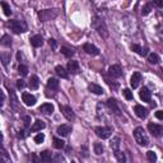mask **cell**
<instances>
[{
  "mask_svg": "<svg viewBox=\"0 0 163 163\" xmlns=\"http://www.w3.org/2000/svg\"><path fill=\"white\" fill-rule=\"evenodd\" d=\"M134 138H135V140H136V143L139 144V145L141 147H148L149 145V138L147 136V134H145V131H144V129L143 128H136L134 130Z\"/></svg>",
  "mask_w": 163,
  "mask_h": 163,
  "instance_id": "1",
  "label": "cell"
},
{
  "mask_svg": "<svg viewBox=\"0 0 163 163\" xmlns=\"http://www.w3.org/2000/svg\"><path fill=\"white\" fill-rule=\"evenodd\" d=\"M60 14L59 9H45V10L38 12V19L41 22H47V20H52Z\"/></svg>",
  "mask_w": 163,
  "mask_h": 163,
  "instance_id": "2",
  "label": "cell"
},
{
  "mask_svg": "<svg viewBox=\"0 0 163 163\" xmlns=\"http://www.w3.org/2000/svg\"><path fill=\"white\" fill-rule=\"evenodd\" d=\"M92 27L98 32V35L102 38H107L108 37V31H107V27L104 24L103 20L98 19V18H94L93 22H92Z\"/></svg>",
  "mask_w": 163,
  "mask_h": 163,
  "instance_id": "3",
  "label": "cell"
},
{
  "mask_svg": "<svg viewBox=\"0 0 163 163\" xmlns=\"http://www.w3.org/2000/svg\"><path fill=\"white\" fill-rule=\"evenodd\" d=\"M8 27H10L14 33H23L27 31V24L23 20H9Z\"/></svg>",
  "mask_w": 163,
  "mask_h": 163,
  "instance_id": "4",
  "label": "cell"
},
{
  "mask_svg": "<svg viewBox=\"0 0 163 163\" xmlns=\"http://www.w3.org/2000/svg\"><path fill=\"white\" fill-rule=\"evenodd\" d=\"M94 133L98 138H101L102 140L104 139H108L112 134V130L110 128H106V126H98V128L94 129Z\"/></svg>",
  "mask_w": 163,
  "mask_h": 163,
  "instance_id": "5",
  "label": "cell"
},
{
  "mask_svg": "<svg viewBox=\"0 0 163 163\" xmlns=\"http://www.w3.org/2000/svg\"><path fill=\"white\" fill-rule=\"evenodd\" d=\"M148 130L152 133V135H154V136H157V138L162 136V134H163V128H162V125H159V124L149 122L148 124Z\"/></svg>",
  "mask_w": 163,
  "mask_h": 163,
  "instance_id": "6",
  "label": "cell"
},
{
  "mask_svg": "<svg viewBox=\"0 0 163 163\" xmlns=\"http://www.w3.org/2000/svg\"><path fill=\"white\" fill-rule=\"evenodd\" d=\"M60 111L63 112L64 117H65L66 120H69V121H73V120L75 119V113L72 110V107H69V106H60Z\"/></svg>",
  "mask_w": 163,
  "mask_h": 163,
  "instance_id": "7",
  "label": "cell"
},
{
  "mask_svg": "<svg viewBox=\"0 0 163 163\" xmlns=\"http://www.w3.org/2000/svg\"><path fill=\"white\" fill-rule=\"evenodd\" d=\"M106 103H107V107H108L115 115H120V113H121L120 107H119V103H117V101H116L115 98H108Z\"/></svg>",
  "mask_w": 163,
  "mask_h": 163,
  "instance_id": "8",
  "label": "cell"
},
{
  "mask_svg": "<svg viewBox=\"0 0 163 163\" xmlns=\"http://www.w3.org/2000/svg\"><path fill=\"white\" fill-rule=\"evenodd\" d=\"M108 74L112 76V78H120L122 75V69L119 64H115V65H111L108 68Z\"/></svg>",
  "mask_w": 163,
  "mask_h": 163,
  "instance_id": "9",
  "label": "cell"
},
{
  "mask_svg": "<svg viewBox=\"0 0 163 163\" xmlns=\"http://www.w3.org/2000/svg\"><path fill=\"white\" fill-rule=\"evenodd\" d=\"M134 112L135 115L138 116L139 119H145L147 116H148V108H145V107H143L141 104H136V106L134 107Z\"/></svg>",
  "mask_w": 163,
  "mask_h": 163,
  "instance_id": "10",
  "label": "cell"
},
{
  "mask_svg": "<svg viewBox=\"0 0 163 163\" xmlns=\"http://www.w3.org/2000/svg\"><path fill=\"white\" fill-rule=\"evenodd\" d=\"M140 82H141V74H140V73L139 72L133 73V75H131V78H130L131 88H133V89L138 88V87H139V84H140Z\"/></svg>",
  "mask_w": 163,
  "mask_h": 163,
  "instance_id": "11",
  "label": "cell"
},
{
  "mask_svg": "<svg viewBox=\"0 0 163 163\" xmlns=\"http://www.w3.org/2000/svg\"><path fill=\"white\" fill-rule=\"evenodd\" d=\"M22 101L24 102L26 106H35L36 104V97L31 93H23L22 94Z\"/></svg>",
  "mask_w": 163,
  "mask_h": 163,
  "instance_id": "12",
  "label": "cell"
},
{
  "mask_svg": "<svg viewBox=\"0 0 163 163\" xmlns=\"http://www.w3.org/2000/svg\"><path fill=\"white\" fill-rule=\"evenodd\" d=\"M139 96L143 100V102H150L152 101V93H150V91L147 87H143L140 89Z\"/></svg>",
  "mask_w": 163,
  "mask_h": 163,
  "instance_id": "13",
  "label": "cell"
},
{
  "mask_svg": "<svg viewBox=\"0 0 163 163\" xmlns=\"http://www.w3.org/2000/svg\"><path fill=\"white\" fill-rule=\"evenodd\" d=\"M83 50L87 52L88 55H93V56H96V55L100 54V50H98L96 46L92 45V44H84V46H83Z\"/></svg>",
  "mask_w": 163,
  "mask_h": 163,
  "instance_id": "14",
  "label": "cell"
},
{
  "mask_svg": "<svg viewBox=\"0 0 163 163\" xmlns=\"http://www.w3.org/2000/svg\"><path fill=\"white\" fill-rule=\"evenodd\" d=\"M29 41H31V45H32L33 47H41V46L44 45V38H42L41 35L32 36V37L29 38Z\"/></svg>",
  "mask_w": 163,
  "mask_h": 163,
  "instance_id": "15",
  "label": "cell"
},
{
  "mask_svg": "<svg viewBox=\"0 0 163 163\" xmlns=\"http://www.w3.org/2000/svg\"><path fill=\"white\" fill-rule=\"evenodd\" d=\"M56 133L61 135V136H68V135L72 133V128L69 125H60V126H57Z\"/></svg>",
  "mask_w": 163,
  "mask_h": 163,
  "instance_id": "16",
  "label": "cell"
},
{
  "mask_svg": "<svg viewBox=\"0 0 163 163\" xmlns=\"http://www.w3.org/2000/svg\"><path fill=\"white\" fill-rule=\"evenodd\" d=\"M68 72L72 73V74H78L79 73V64L78 61L72 60L68 63Z\"/></svg>",
  "mask_w": 163,
  "mask_h": 163,
  "instance_id": "17",
  "label": "cell"
},
{
  "mask_svg": "<svg viewBox=\"0 0 163 163\" xmlns=\"http://www.w3.org/2000/svg\"><path fill=\"white\" fill-rule=\"evenodd\" d=\"M131 50H133L134 52H136L138 55H140V56H147L148 55V48H143L140 45H131Z\"/></svg>",
  "mask_w": 163,
  "mask_h": 163,
  "instance_id": "18",
  "label": "cell"
},
{
  "mask_svg": "<svg viewBox=\"0 0 163 163\" xmlns=\"http://www.w3.org/2000/svg\"><path fill=\"white\" fill-rule=\"evenodd\" d=\"M40 111H41L42 113H46V115H50V113L54 112V104L52 103H44V104H41L40 106Z\"/></svg>",
  "mask_w": 163,
  "mask_h": 163,
  "instance_id": "19",
  "label": "cell"
},
{
  "mask_svg": "<svg viewBox=\"0 0 163 163\" xmlns=\"http://www.w3.org/2000/svg\"><path fill=\"white\" fill-rule=\"evenodd\" d=\"M88 89H89V92H92L94 94H103V88L101 85L96 84V83H91L88 85Z\"/></svg>",
  "mask_w": 163,
  "mask_h": 163,
  "instance_id": "20",
  "label": "cell"
},
{
  "mask_svg": "<svg viewBox=\"0 0 163 163\" xmlns=\"http://www.w3.org/2000/svg\"><path fill=\"white\" fill-rule=\"evenodd\" d=\"M45 128H46V124L42 120H36L33 126L31 128V131H41L42 129H45Z\"/></svg>",
  "mask_w": 163,
  "mask_h": 163,
  "instance_id": "21",
  "label": "cell"
},
{
  "mask_svg": "<svg viewBox=\"0 0 163 163\" xmlns=\"http://www.w3.org/2000/svg\"><path fill=\"white\" fill-rule=\"evenodd\" d=\"M47 88L51 91H57L59 89V80L55 78H50L47 80Z\"/></svg>",
  "mask_w": 163,
  "mask_h": 163,
  "instance_id": "22",
  "label": "cell"
},
{
  "mask_svg": "<svg viewBox=\"0 0 163 163\" xmlns=\"http://www.w3.org/2000/svg\"><path fill=\"white\" fill-rule=\"evenodd\" d=\"M28 85H29L31 89H37L40 87V79H38V76L37 75H32V76H31Z\"/></svg>",
  "mask_w": 163,
  "mask_h": 163,
  "instance_id": "23",
  "label": "cell"
},
{
  "mask_svg": "<svg viewBox=\"0 0 163 163\" xmlns=\"http://www.w3.org/2000/svg\"><path fill=\"white\" fill-rule=\"evenodd\" d=\"M10 52H1L0 54V61L3 63V65H4L5 68L8 66V64H9V61H10Z\"/></svg>",
  "mask_w": 163,
  "mask_h": 163,
  "instance_id": "24",
  "label": "cell"
},
{
  "mask_svg": "<svg viewBox=\"0 0 163 163\" xmlns=\"http://www.w3.org/2000/svg\"><path fill=\"white\" fill-rule=\"evenodd\" d=\"M0 45L4 46V47H10L12 46V37L9 35H4L0 38Z\"/></svg>",
  "mask_w": 163,
  "mask_h": 163,
  "instance_id": "25",
  "label": "cell"
},
{
  "mask_svg": "<svg viewBox=\"0 0 163 163\" xmlns=\"http://www.w3.org/2000/svg\"><path fill=\"white\" fill-rule=\"evenodd\" d=\"M55 72H56V74L61 76V78H64V79H68V76H69V74H68V72L65 69H64L61 65H57L56 68H55Z\"/></svg>",
  "mask_w": 163,
  "mask_h": 163,
  "instance_id": "26",
  "label": "cell"
},
{
  "mask_svg": "<svg viewBox=\"0 0 163 163\" xmlns=\"http://www.w3.org/2000/svg\"><path fill=\"white\" fill-rule=\"evenodd\" d=\"M120 141H121V139H120L119 136H115V138H113V139L111 140V143H110V147H111V149L113 150V152L119 150V148H120Z\"/></svg>",
  "mask_w": 163,
  "mask_h": 163,
  "instance_id": "27",
  "label": "cell"
},
{
  "mask_svg": "<svg viewBox=\"0 0 163 163\" xmlns=\"http://www.w3.org/2000/svg\"><path fill=\"white\" fill-rule=\"evenodd\" d=\"M148 61L150 64H153V65H155V64H158L159 61H161V59H159V56L155 54V52H150V54L148 55Z\"/></svg>",
  "mask_w": 163,
  "mask_h": 163,
  "instance_id": "28",
  "label": "cell"
},
{
  "mask_svg": "<svg viewBox=\"0 0 163 163\" xmlns=\"http://www.w3.org/2000/svg\"><path fill=\"white\" fill-rule=\"evenodd\" d=\"M0 5H1L3 10H4V14L7 15V17H10V15H12V9H10V7H9V5L5 1H1V3H0Z\"/></svg>",
  "mask_w": 163,
  "mask_h": 163,
  "instance_id": "29",
  "label": "cell"
},
{
  "mask_svg": "<svg viewBox=\"0 0 163 163\" xmlns=\"http://www.w3.org/2000/svg\"><path fill=\"white\" fill-rule=\"evenodd\" d=\"M52 157H51V153L48 152V150H44V152L41 153V161L44 162H51Z\"/></svg>",
  "mask_w": 163,
  "mask_h": 163,
  "instance_id": "30",
  "label": "cell"
},
{
  "mask_svg": "<svg viewBox=\"0 0 163 163\" xmlns=\"http://www.w3.org/2000/svg\"><path fill=\"white\" fill-rule=\"evenodd\" d=\"M54 147L56 149H63L65 147V143H64V140L59 139V138H54Z\"/></svg>",
  "mask_w": 163,
  "mask_h": 163,
  "instance_id": "31",
  "label": "cell"
},
{
  "mask_svg": "<svg viewBox=\"0 0 163 163\" xmlns=\"http://www.w3.org/2000/svg\"><path fill=\"white\" fill-rule=\"evenodd\" d=\"M60 51H61V54H63L65 57H72L73 55H74V51H72V50H70V48L65 47V46H63Z\"/></svg>",
  "mask_w": 163,
  "mask_h": 163,
  "instance_id": "32",
  "label": "cell"
},
{
  "mask_svg": "<svg viewBox=\"0 0 163 163\" xmlns=\"http://www.w3.org/2000/svg\"><path fill=\"white\" fill-rule=\"evenodd\" d=\"M93 148H94V153H96L97 155H101L103 153V145L101 143H94Z\"/></svg>",
  "mask_w": 163,
  "mask_h": 163,
  "instance_id": "33",
  "label": "cell"
},
{
  "mask_svg": "<svg viewBox=\"0 0 163 163\" xmlns=\"http://www.w3.org/2000/svg\"><path fill=\"white\" fill-rule=\"evenodd\" d=\"M18 73H19L22 76H26L27 74H28V68H27L26 65H22V64H20V65L18 66Z\"/></svg>",
  "mask_w": 163,
  "mask_h": 163,
  "instance_id": "34",
  "label": "cell"
},
{
  "mask_svg": "<svg viewBox=\"0 0 163 163\" xmlns=\"http://www.w3.org/2000/svg\"><path fill=\"white\" fill-rule=\"evenodd\" d=\"M147 158H148L149 162H155L157 161V154L153 150H149V152H147Z\"/></svg>",
  "mask_w": 163,
  "mask_h": 163,
  "instance_id": "35",
  "label": "cell"
},
{
  "mask_svg": "<svg viewBox=\"0 0 163 163\" xmlns=\"http://www.w3.org/2000/svg\"><path fill=\"white\" fill-rule=\"evenodd\" d=\"M122 94H124V97H125L128 101H131V100H133V92H131L130 89H128V88H126V89H124V92H122Z\"/></svg>",
  "mask_w": 163,
  "mask_h": 163,
  "instance_id": "36",
  "label": "cell"
},
{
  "mask_svg": "<svg viewBox=\"0 0 163 163\" xmlns=\"http://www.w3.org/2000/svg\"><path fill=\"white\" fill-rule=\"evenodd\" d=\"M44 140H45V134H42V133H40L35 136V143H37V144H41Z\"/></svg>",
  "mask_w": 163,
  "mask_h": 163,
  "instance_id": "37",
  "label": "cell"
},
{
  "mask_svg": "<svg viewBox=\"0 0 163 163\" xmlns=\"http://www.w3.org/2000/svg\"><path fill=\"white\" fill-rule=\"evenodd\" d=\"M150 10H152V5L147 4V5H144L143 10H141V14H143V15H148L150 13Z\"/></svg>",
  "mask_w": 163,
  "mask_h": 163,
  "instance_id": "38",
  "label": "cell"
},
{
  "mask_svg": "<svg viewBox=\"0 0 163 163\" xmlns=\"http://www.w3.org/2000/svg\"><path fill=\"white\" fill-rule=\"evenodd\" d=\"M115 155H116V158H117L119 162H125V155H124V153H121L120 150H116V152H115Z\"/></svg>",
  "mask_w": 163,
  "mask_h": 163,
  "instance_id": "39",
  "label": "cell"
},
{
  "mask_svg": "<svg viewBox=\"0 0 163 163\" xmlns=\"http://www.w3.org/2000/svg\"><path fill=\"white\" fill-rule=\"evenodd\" d=\"M24 87H26V83H24L23 79H18L17 80V88L18 89H23Z\"/></svg>",
  "mask_w": 163,
  "mask_h": 163,
  "instance_id": "40",
  "label": "cell"
},
{
  "mask_svg": "<svg viewBox=\"0 0 163 163\" xmlns=\"http://www.w3.org/2000/svg\"><path fill=\"white\" fill-rule=\"evenodd\" d=\"M48 45H50V46H51V47H52V48H54V50H55V48H56V47H57V42H56V41H55V40H54V38H50V40H48Z\"/></svg>",
  "mask_w": 163,
  "mask_h": 163,
  "instance_id": "41",
  "label": "cell"
},
{
  "mask_svg": "<svg viewBox=\"0 0 163 163\" xmlns=\"http://www.w3.org/2000/svg\"><path fill=\"white\" fill-rule=\"evenodd\" d=\"M4 101H5V96H4V92L0 89V106L4 104Z\"/></svg>",
  "mask_w": 163,
  "mask_h": 163,
  "instance_id": "42",
  "label": "cell"
},
{
  "mask_svg": "<svg viewBox=\"0 0 163 163\" xmlns=\"http://www.w3.org/2000/svg\"><path fill=\"white\" fill-rule=\"evenodd\" d=\"M155 116H157V119L158 120H163V111L162 110H158V111L155 112Z\"/></svg>",
  "mask_w": 163,
  "mask_h": 163,
  "instance_id": "43",
  "label": "cell"
},
{
  "mask_svg": "<svg viewBox=\"0 0 163 163\" xmlns=\"http://www.w3.org/2000/svg\"><path fill=\"white\" fill-rule=\"evenodd\" d=\"M153 3H154L155 7H158V8L163 7V0H153Z\"/></svg>",
  "mask_w": 163,
  "mask_h": 163,
  "instance_id": "44",
  "label": "cell"
},
{
  "mask_svg": "<svg viewBox=\"0 0 163 163\" xmlns=\"http://www.w3.org/2000/svg\"><path fill=\"white\" fill-rule=\"evenodd\" d=\"M54 161H56V162H64L65 159H64V157H61L60 154H56V155H55V158H54Z\"/></svg>",
  "mask_w": 163,
  "mask_h": 163,
  "instance_id": "45",
  "label": "cell"
},
{
  "mask_svg": "<svg viewBox=\"0 0 163 163\" xmlns=\"http://www.w3.org/2000/svg\"><path fill=\"white\" fill-rule=\"evenodd\" d=\"M22 52H20V51H18V54H17V59H18V61H20V60H22Z\"/></svg>",
  "mask_w": 163,
  "mask_h": 163,
  "instance_id": "46",
  "label": "cell"
},
{
  "mask_svg": "<svg viewBox=\"0 0 163 163\" xmlns=\"http://www.w3.org/2000/svg\"><path fill=\"white\" fill-rule=\"evenodd\" d=\"M23 120L26 121V126H28V122H29V117H28V116H24Z\"/></svg>",
  "mask_w": 163,
  "mask_h": 163,
  "instance_id": "47",
  "label": "cell"
},
{
  "mask_svg": "<svg viewBox=\"0 0 163 163\" xmlns=\"http://www.w3.org/2000/svg\"><path fill=\"white\" fill-rule=\"evenodd\" d=\"M1 139H3V135H1V134H0V140H1Z\"/></svg>",
  "mask_w": 163,
  "mask_h": 163,
  "instance_id": "48",
  "label": "cell"
}]
</instances>
